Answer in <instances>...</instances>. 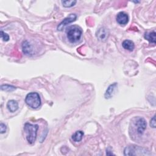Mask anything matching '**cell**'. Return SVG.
<instances>
[{
    "instance_id": "cell-1",
    "label": "cell",
    "mask_w": 156,
    "mask_h": 156,
    "mask_svg": "<svg viewBox=\"0 0 156 156\" xmlns=\"http://www.w3.org/2000/svg\"><path fill=\"white\" fill-rule=\"evenodd\" d=\"M82 34V30L77 25H73L67 29V36L71 43H76L79 41Z\"/></svg>"
},
{
    "instance_id": "cell-2",
    "label": "cell",
    "mask_w": 156,
    "mask_h": 156,
    "mask_svg": "<svg viewBox=\"0 0 156 156\" xmlns=\"http://www.w3.org/2000/svg\"><path fill=\"white\" fill-rule=\"evenodd\" d=\"M39 129L37 124H32L26 123L24 124V130L26 134V139L29 143L33 144L36 140L37 132Z\"/></svg>"
},
{
    "instance_id": "cell-3",
    "label": "cell",
    "mask_w": 156,
    "mask_h": 156,
    "mask_svg": "<svg viewBox=\"0 0 156 156\" xmlns=\"http://www.w3.org/2000/svg\"><path fill=\"white\" fill-rule=\"evenodd\" d=\"M124 155H148L150 153L145 148L137 145L127 146L124 150Z\"/></svg>"
},
{
    "instance_id": "cell-4",
    "label": "cell",
    "mask_w": 156,
    "mask_h": 156,
    "mask_svg": "<svg viewBox=\"0 0 156 156\" xmlns=\"http://www.w3.org/2000/svg\"><path fill=\"white\" fill-rule=\"evenodd\" d=\"M26 104L33 109H37L41 105V99L36 92H31L27 94L25 98Z\"/></svg>"
},
{
    "instance_id": "cell-5",
    "label": "cell",
    "mask_w": 156,
    "mask_h": 156,
    "mask_svg": "<svg viewBox=\"0 0 156 156\" xmlns=\"http://www.w3.org/2000/svg\"><path fill=\"white\" fill-rule=\"evenodd\" d=\"M134 124L137 128V132L138 134L141 135L143 133L146 128L147 124L145 119L142 117H137L135 118Z\"/></svg>"
},
{
    "instance_id": "cell-6",
    "label": "cell",
    "mask_w": 156,
    "mask_h": 156,
    "mask_svg": "<svg viewBox=\"0 0 156 156\" xmlns=\"http://www.w3.org/2000/svg\"><path fill=\"white\" fill-rule=\"evenodd\" d=\"M77 18V15L76 14H70L69 16H68L67 18H65L63 21H62L57 26V30H62L66 26L67 24L75 21Z\"/></svg>"
},
{
    "instance_id": "cell-7",
    "label": "cell",
    "mask_w": 156,
    "mask_h": 156,
    "mask_svg": "<svg viewBox=\"0 0 156 156\" xmlns=\"http://www.w3.org/2000/svg\"><path fill=\"white\" fill-rule=\"evenodd\" d=\"M116 20L118 24L121 25H125L129 21V16L126 13L121 12L117 14Z\"/></svg>"
},
{
    "instance_id": "cell-8",
    "label": "cell",
    "mask_w": 156,
    "mask_h": 156,
    "mask_svg": "<svg viewBox=\"0 0 156 156\" xmlns=\"http://www.w3.org/2000/svg\"><path fill=\"white\" fill-rule=\"evenodd\" d=\"M97 38L101 41H106L109 37L108 30L105 27H101L97 33Z\"/></svg>"
},
{
    "instance_id": "cell-9",
    "label": "cell",
    "mask_w": 156,
    "mask_h": 156,
    "mask_svg": "<svg viewBox=\"0 0 156 156\" xmlns=\"http://www.w3.org/2000/svg\"><path fill=\"white\" fill-rule=\"evenodd\" d=\"M22 48H23V51L25 54H27V55L33 54V47L29 43L28 41L26 40L23 43Z\"/></svg>"
},
{
    "instance_id": "cell-10",
    "label": "cell",
    "mask_w": 156,
    "mask_h": 156,
    "mask_svg": "<svg viewBox=\"0 0 156 156\" xmlns=\"http://www.w3.org/2000/svg\"><path fill=\"white\" fill-rule=\"evenodd\" d=\"M7 107L11 112H15L18 109V104L15 100H10L7 103Z\"/></svg>"
},
{
    "instance_id": "cell-11",
    "label": "cell",
    "mask_w": 156,
    "mask_h": 156,
    "mask_svg": "<svg viewBox=\"0 0 156 156\" xmlns=\"http://www.w3.org/2000/svg\"><path fill=\"white\" fill-rule=\"evenodd\" d=\"M122 46L124 49L128 50L129 51H132L135 48L134 43L132 41L129 40H126L123 41L122 43Z\"/></svg>"
},
{
    "instance_id": "cell-12",
    "label": "cell",
    "mask_w": 156,
    "mask_h": 156,
    "mask_svg": "<svg viewBox=\"0 0 156 156\" xmlns=\"http://www.w3.org/2000/svg\"><path fill=\"white\" fill-rule=\"evenodd\" d=\"M145 39L148 40L150 43L155 44V31L150 33H146L145 34Z\"/></svg>"
},
{
    "instance_id": "cell-13",
    "label": "cell",
    "mask_w": 156,
    "mask_h": 156,
    "mask_svg": "<svg viewBox=\"0 0 156 156\" xmlns=\"http://www.w3.org/2000/svg\"><path fill=\"white\" fill-rule=\"evenodd\" d=\"M117 85V84L116 83H114L113 84H111L109 87L106 90V92L105 93V98L106 99H109V98H110L112 96V93L116 87V86Z\"/></svg>"
},
{
    "instance_id": "cell-14",
    "label": "cell",
    "mask_w": 156,
    "mask_h": 156,
    "mask_svg": "<svg viewBox=\"0 0 156 156\" xmlns=\"http://www.w3.org/2000/svg\"><path fill=\"white\" fill-rule=\"evenodd\" d=\"M84 132L81 131H76L73 135H72V139L73 141L76 142H81L84 136Z\"/></svg>"
},
{
    "instance_id": "cell-15",
    "label": "cell",
    "mask_w": 156,
    "mask_h": 156,
    "mask_svg": "<svg viewBox=\"0 0 156 156\" xmlns=\"http://www.w3.org/2000/svg\"><path fill=\"white\" fill-rule=\"evenodd\" d=\"M62 3L65 8H71L76 5V1H64Z\"/></svg>"
},
{
    "instance_id": "cell-16",
    "label": "cell",
    "mask_w": 156,
    "mask_h": 156,
    "mask_svg": "<svg viewBox=\"0 0 156 156\" xmlns=\"http://www.w3.org/2000/svg\"><path fill=\"white\" fill-rule=\"evenodd\" d=\"M1 88H2V90L8 91H13L16 88L15 87L12 86V85H2Z\"/></svg>"
},
{
    "instance_id": "cell-17",
    "label": "cell",
    "mask_w": 156,
    "mask_h": 156,
    "mask_svg": "<svg viewBox=\"0 0 156 156\" xmlns=\"http://www.w3.org/2000/svg\"><path fill=\"white\" fill-rule=\"evenodd\" d=\"M1 37L3 40V41H5V42H7L9 40V35L8 34L5 33V32H3L2 30H1Z\"/></svg>"
},
{
    "instance_id": "cell-18",
    "label": "cell",
    "mask_w": 156,
    "mask_h": 156,
    "mask_svg": "<svg viewBox=\"0 0 156 156\" xmlns=\"http://www.w3.org/2000/svg\"><path fill=\"white\" fill-rule=\"evenodd\" d=\"M6 130H7V127L6 126V124L2 122L1 124H0V131H1V134L5 133L6 132Z\"/></svg>"
},
{
    "instance_id": "cell-19",
    "label": "cell",
    "mask_w": 156,
    "mask_h": 156,
    "mask_svg": "<svg viewBox=\"0 0 156 156\" xmlns=\"http://www.w3.org/2000/svg\"><path fill=\"white\" fill-rule=\"evenodd\" d=\"M155 125H156V123H155V116H154L152 117V118L151 119V121H150V126L153 128H155Z\"/></svg>"
}]
</instances>
